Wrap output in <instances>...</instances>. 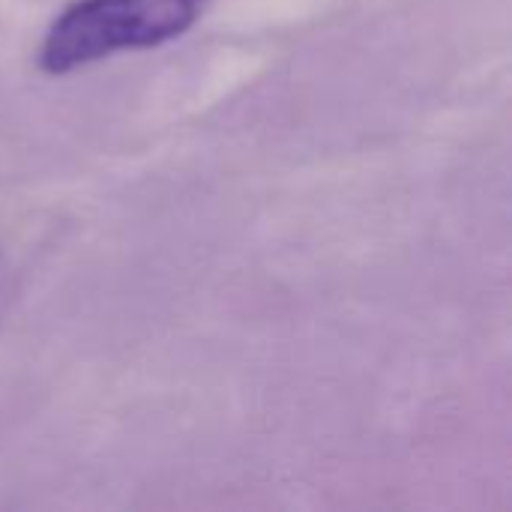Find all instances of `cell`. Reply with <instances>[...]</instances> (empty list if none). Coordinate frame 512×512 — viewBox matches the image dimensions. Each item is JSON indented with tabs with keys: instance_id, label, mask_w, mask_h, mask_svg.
<instances>
[{
	"instance_id": "6da1fadb",
	"label": "cell",
	"mask_w": 512,
	"mask_h": 512,
	"mask_svg": "<svg viewBox=\"0 0 512 512\" xmlns=\"http://www.w3.org/2000/svg\"><path fill=\"white\" fill-rule=\"evenodd\" d=\"M207 0H75L42 36L36 63L45 75H69L123 51H147L180 39Z\"/></svg>"
}]
</instances>
